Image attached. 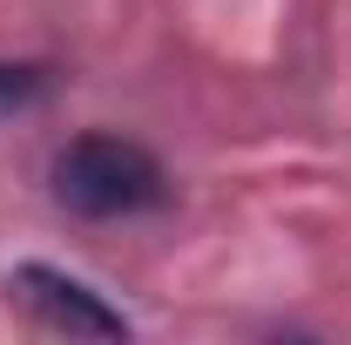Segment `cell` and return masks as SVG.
<instances>
[{"label":"cell","instance_id":"6da1fadb","mask_svg":"<svg viewBox=\"0 0 351 345\" xmlns=\"http://www.w3.org/2000/svg\"><path fill=\"white\" fill-rule=\"evenodd\" d=\"M47 183H54V203H61V210H75V216H88V223L142 216V210H156V203L169 197L162 163H156L142 142L108 135V129L75 135V142L54 156Z\"/></svg>","mask_w":351,"mask_h":345},{"label":"cell","instance_id":"7a4b0ae2","mask_svg":"<svg viewBox=\"0 0 351 345\" xmlns=\"http://www.w3.org/2000/svg\"><path fill=\"white\" fill-rule=\"evenodd\" d=\"M7 291H14V304H21L34 325H47V332H68V339H129V318L101 298L95 285L68 278L61 264H14Z\"/></svg>","mask_w":351,"mask_h":345},{"label":"cell","instance_id":"3957f363","mask_svg":"<svg viewBox=\"0 0 351 345\" xmlns=\"http://www.w3.org/2000/svg\"><path fill=\"white\" fill-rule=\"evenodd\" d=\"M41 88H47L41 68H14V61H0V115H14V109L41 102Z\"/></svg>","mask_w":351,"mask_h":345}]
</instances>
